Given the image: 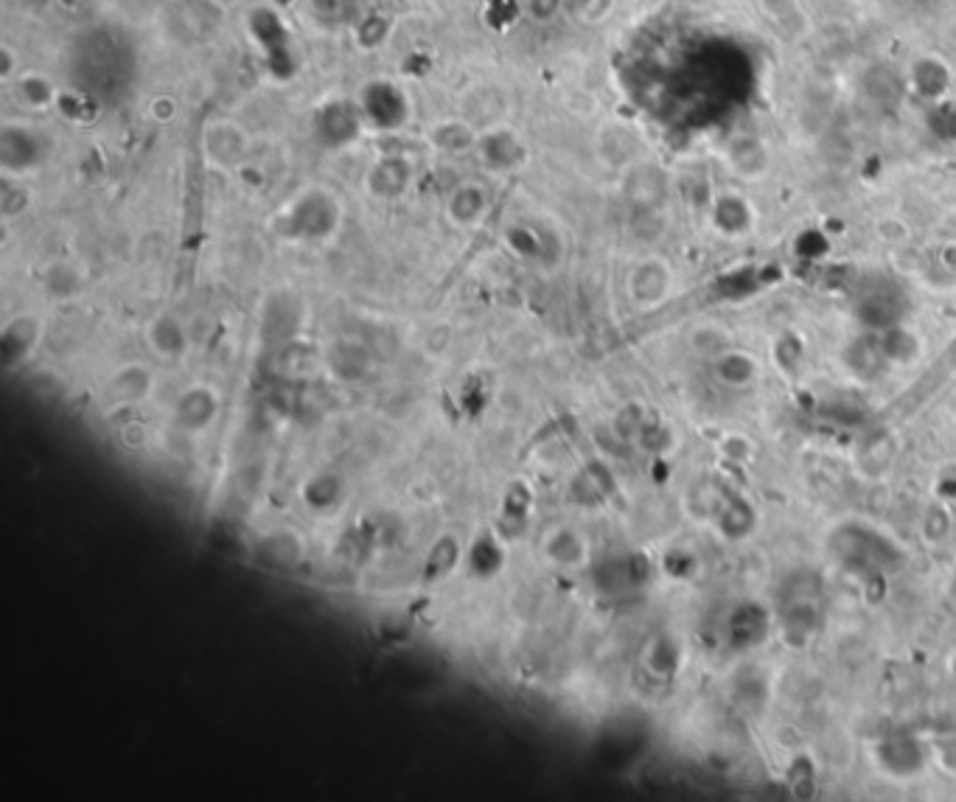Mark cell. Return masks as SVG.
Wrapping results in <instances>:
<instances>
[{
  "instance_id": "obj_5",
  "label": "cell",
  "mask_w": 956,
  "mask_h": 802,
  "mask_svg": "<svg viewBox=\"0 0 956 802\" xmlns=\"http://www.w3.org/2000/svg\"><path fill=\"white\" fill-rule=\"evenodd\" d=\"M449 214L457 225H474L486 214V194L480 186H460L449 200Z\"/></svg>"
},
{
  "instance_id": "obj_7",
  "label": "cell",
  "mask_w": 956,
  "mask_h": 802,
  "mask_svg": "<svg viewBox=\"0 0 956 802\" xmlns=\"http://www.w3.org/2000/svg\"><path fill=\"white\" fill-rule=\"evenodd\" d=\"M222 149H228V163H236V160L244 155V135L239 132L236 124H230V121H219L216 127H211L208 132V155L219 163L222 160Z\"/></svg>"
},
{
  "instance_id": "obj_3",
  "label": "cell",
  "mask_w": 956,
  "mask_h": 802,
  "mask_svg": "<svg viewBox=\"0 0 956 802\" xmlns=\"http://www.w3.org/2000/svg\"><path fill=\"white\" fill-rule=\"evenodd\" d=\"M12 90H15L17 104H23L29 110H48L51 101L57 99V90L43 73H17Z\"/></svg>"
},
{
  "instance_id": "obj_6",
  "label": "cell",
  "mask_w": 956,
  "mask_h": 802,
  "mask_svg": "<svg viewBox=\"0 0 956 802\" xmlns=\"http://www.w3.org/2000/svg\"><path fill=\"white\" fill-rule=\"evenodd\" d=\"M152 387V376L149 371H143L138 365H127L115 373L113 382H110V396L121 401H141Z\"/></svg>"
},
{
  "instance_id": "obj_1",
  "label": "cell",
  "mask_w": 956,
  "mask_h": 802,
  "mask_svg": "<svg viewBox=\"0 0 956 802\" xmlns=\"http://www.w3.org/2000/svg\"><path fill=\"white\" fill-rule=\"evenodd\" d=\"M216 416V396L205 387H191L183 393V399L177 401V427H183L188 432H200L211 424V418Z\"/></svg>"
},
{
  "instance_id": "obj_8",
  "label": "cell",
  "mask_w": 956,
  "mask_h": 802,
  "mask_svg": "<svg viewBox=\"0 0 956 802\" xmlns=\"http://www.w3.org/2000/svg\"><path fill=\"white\" fill-rule=\"evenodd\" d=\"M480 138L471 132L469 124H463V121H452V124H441V127H435V144L441 146L443 152H469L471 146L477 144Z\"/></svg>"
},
{
  "instance_id": "obj_9",
  "label": "cell",
  "mask_w": 956,
  "mask_h": 802,
  "mask_svg": "<svg viewBox=\"0 0 956 802\" xmlns=\"http://www.w3.org/2000/svg\"><path fill=\"white\" fill-rule=\"evenodd\" d=\"M219 6H233V3H239V0H216Z\"/></svg>"
},
{
  "instance_id": "obj_4",
  "label": "cell",
  "mask_w": 956,
  "mask_h": 802,
  "mask_svg": "<svg viewBox=\"0 0 956 802\" xmlns=\"http://www.w3.org/2000/svg\"><path fill=\"white\" fill-rule=\"evenodd\" d=\"M410 183V166L401 158H387L376 163L371 172V188L379 197H396Z\"/></svg>"
},
{
  "instance_id": "obj_2",
  "label": "cell",
  "mask_w": 956,
  "mask_h": 802,
  "mask_svg": "<svg viewBox=\"0 0 956 802\" xmlns=\"http://www.w3.org/2000/svg\"><path fill=\"white\" fill-rule=\"evenodd\" d=\"M146 340H149V348H152L160 359H177L186 354V329H183V323L172 315L155 317V320L149 323Z\"/></svg>"
}]
</instances>
